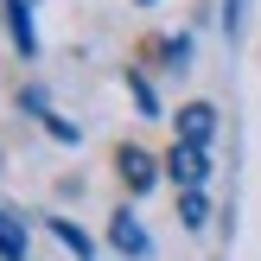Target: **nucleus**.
I'll return each mask as SVG.
<instances>
[{
	"label": "nucleus",
	"instance_id": "nucleus-7",
	"mask_svg": "<svg viewBox=\"0 0 261 261\" xmlns=\"http://www.w3.org/2000/svg\"><path fill=\"white\" fill-rule=\"evenodd\" d=\"M242 13H249V0H223V32H229V38L242 32Z\"/></svg>",
	"mask_w": 261,
	"mask_h": 261
},
{
	"label": "nucleus",
	"instance_id": "nucleus-5",
	"mask_svg": "<svg viewBox=\"0 0 261 261\" xmlns=\"http://www.w3.org/2000/svg\"><path fill=\"white\" fill-rule=\"evenodd\" d=\"M25 249H32V236H25V223L0 204V261H25Z\"/></svg>",
	"mask_w": 261,
	"mask_h": 261
},
{
	"label": "nucleus",
	"instance_id": "nucleus-2",
	"mask_svg": "<svg viewBox=\"0 0 261 261\" xmlns=\"http://www.w3.org/2000/svg\"><path fill=\"white\" fill-rule=\"evenodd\" d=\"M115 166H121L127 191H153V185H160V166H153L147 147H121V153H115Z\"/></svg>",
	"mask_w": 261,
	"mask_h": 261
},
{
	"label": "nucleus",
	"instance_id": "nucleus-8",
	"mask_svg": "<svg viewBox=\"0 0 261 261\" xmlns=\"http://www.w3.org/2000/svg\"><path fill=\"white\" fill-rule=\"evenodd\" d=\"M191 58V38H166V64H185Z\"/></svg>",
	"mask_w": 261,
	"mask_h": 261
},
{
	"label": "nucleus",
	"instance_id": "nucleus-6",
	"mask_svg": "<svg viewBox=\"0 0 261 261\" xmlns=\"http://www.w3.org/2000/svg\"><path fill=\"white\" fill-rule=\"evenodd\" d=\"M51 236H58V242H64V249H70L76 261H89V255H96V242H89V236H83V229H76V223H64V217H58V223H51Z\"/></svg>",
	"mask_w": 261,
	"mask_h": 261
},
{
	"label": "nucleus",
	"instance_id": "nucleus-3",
	"mask_svg": "<svg viewBox=\"0 0 261 261\" xmlns=\"http://www.w3.org/2000/svg\"><path fill=\"white\" fill-rule=\"evenodd\" d=\"M109 242H115L121 255H134V261H147V255H153V242H147V229H140V217H134V211H115Z\"/></svg>",
	"mask_w": 261,
	"mask_h": 261
},
{
	"label": "nucleus",
	"instance_id": "nucleus-9",
	"mask_svg": "<svg viewBox=\"0 0 261 261\" xmlns=\"http://www.w3.org/2000/svg\"><path fill=\"white\" fill-rule=\"evenodd\" d=\"M140 7H153V0H140Z\"/></svg>",
	"mask_w": 261,
	"mask_h": 261
},
{
	"label": "nucleus",
	"instance_id": "nucleus-4",
	"mask_svg": "<svg viewBox=\"0 0 261 261\" xmlns=\"http://www.w3.org/2000/svg\"><path fill=\"white\" fill-rule=\"evenodd\" d=\"M7 25H13V51L38 58V32H32V0H7Z\"/></svg>",
	"mask_w": 261,
	"mask_h": 261
},
{
	"label": "nucleus",
	"instance_id": "nucleus-1",
	"mask_svg": "<svg viewBox=\"0 0 261 261\" xmlns=\"http://www.w3.org/2000/svg\"><path fill=\"white\" fill-rule=\"evenodd\" d=\"M166 166H172L178 198H185V223L204 229V178H211V147H204V140H178Z\"/></svg>",
	"mask_w": 261,
	"mask_h": 261
}]
</instances>
